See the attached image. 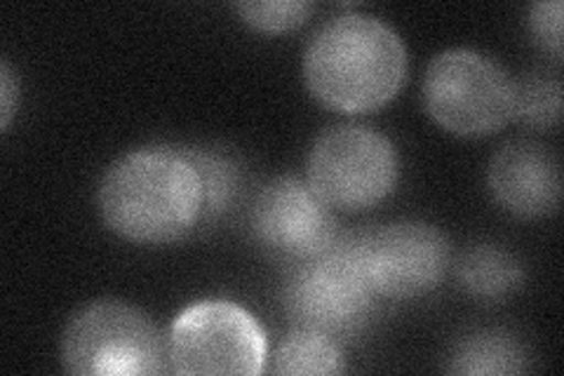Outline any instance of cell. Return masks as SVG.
Instances as JSON below:
<instances>
[{
	"label": "cell",
	"instance_id": "cell-1",
	"mask_svg": "<svg viewBox=\"0 0 564 376\" xmlns=\"http://www.w3.org/2000/svg\"><path fill=\"white\" fill-rule=\"evenodd\" d=\"M203 174L188 151L137 149L106 170L99 186L104 224L144 245L182 240L205 217Z\"/></svg>",
	"mask_w": 564,
	"mask_h": 376
},
{
	"label": "cell",
	"instance_id": "cell-8",
	"mask_svg": "<svg viewBox=\"0 0 564 376\" xmlns=\"http://www.w3.org/2000/svg\"><path fill=\"white\" fill-rule=\"evenodd\" d=\"M377 297L410 299L435 290L449 266L443 233L423 222H398L356 238Z\"/></svg>",
	"mask_w": 564,
	"mask_h": 376
},
{
	"label": "cell",
	"instance_id": "cell-18",
	"mask_svg": "<svg viewBox=\"0 0 564 376\" xmlns=\"http://www.w3.org/2000/svg\"><path fill=\"white\" fill-rule=\"evenodd\" d=\"M17 95H20V85L14 80L10 64L3 62L0 66V125H3V130H8L12 122Z\"/></svg>",
	"mask_w": 564,
	"mask_h": 376
},
{
	"label": "cell",
	"instance_id": "cell-9",
	"mask_svg": "<svg viewBox=\"0 0 564 376\" xmlns=\"http://www.w3.org/2000/svg\"><path fill=\"white\" fill-rule=\"evenodd\" d=\"M252 228L261 245L299 261L323 255L337 240L329 207L308 182L294 176L275 179L261 189L252 210Z\"/></svg>",
	"mask_w": 564,
	"mask_h": 376
},
{
	"label": "cell",
	"instance_id": "cell-7",
	"mask_svg": "<svg viewBox=\"0 0 564 376\" xmlns=\"http://www.w3.org/2000/svg\"><path fill=\"white\" fill-rule=\"evenodd\" d=\"M375 301L358 240H334L323 255L304 261L288 284V309L296 330L325 334L337 344L365 327Z\"/></svg>",
	"mask_w": 564,
	"mask_h": 376
},
{
	"label": "cell",
	"instance_id": "cell-2",
	"mask_svg": "<svg viewBox=\"0 0 564 376\" xmlns=\"http://www.w3.org/2000/svg\"><path fill=\"white\" fill-rule=\"evenodd\" d=\"M311 95L341 114L377 111L408 78L400 35L369 14H341L317 31L304 55Z\"/></svg>",
	"mask_w": 564,
	"mask_h": 376
},
{
	"label": "cell",
	"instance_id": "cell-5",
	"mask_svg": "<svg viewBox=\"0 0 564 376\" xmlns=\"http://www.w3.org/2000/svg\"><path fill=\"white\" fill-rule=\"evenodd\" d=\"M400 176L393 141L367 125H337L315 139L308 186L329 210L360 212L391 195Z\"/></svg>",
	"mask_w": 564,
	"mask_h": 376
},
{
	"label": "cell",
	"instance_id": "cell-16",
	"mask_svg": "<svg viewBox=\"0 0 564 376\" xmlns=\"http://www.w3.org/2000/svg\"><path fill=\"white\" fill-rule=\"evenodd\" d=\"M188 155L193 158V163L198 165L203 174L205 195H207L205 214H217L236 191V172L219 155H209L203 151H188Z\"/></svg>",
	"mask_w": 564,
	"mask_h": 376
},
{
	"label": "cell",
	"instance_id": "cell-3",
	"mask_svg": "<svg viewBox=\"0 0 564 376\" xmlns=\"http://www.w3.org/2000/svg\"><path fill=\"white\" fill-rule=\"evenodd\" d=\"M62 363L76 376L163 374L167 344L153 320L118 299L87 303L62 336Z\"/></svg>",
	"mask_w": 564,
	"mask_h": 376
},
{
	"label": "cell",
	"instance_id": "cell-15",
	"mask_svg": "<svg viewBox=\"0 0 564 376\" xmlns=\"http://www.w3.org/2000/svg\"><path fill=\"white\" fill-rule=\"evenodd\" d=\"M236 12L242 22L257 31L285 33L308 20L313 3L308 0H259V3H238Z\"/></svg>",
	"mask_w": 564,
	"mask_h": 376
},
{
	"label": "cell",
	"instance_id": "cell-11",
	"mask_svg": "<svg viewBox=\"0 0 564 376\" xmlns=\"http://www.w3.org/2000/svg\"><path fill=\"white\" fill-rule=\"evenodd\" d=\"M447 369L466 376L522 374L527 369V351L508 332H475L454 346Z\"/></svg>",
	"mask_w": 564,
	"mask_h": 376
},
{
	"label": "cell",
	"instance_id": "cell-10",
	"mask_svg": "<svg viewBox=\"0 0 564 376\" xmlns=\"http://www.w3.org/2000/svg\"><path fill=\"white\" fill-rule=\"evenodd\" d=\"M489 189L497 203L518 217H549L562 195L557 158L536 141H510L491 160Z\"/></svg>",
	"mask_w": 564,
	"mask_h": 376
},
{
	"label": "cell",
	"instance_id": "cell-13",
	"mask_svg": "<svg viewBox=\"0 0 564 376\" xmlns=\"http://www.w3.org/2000/svg\"><path fill=\"white\" fill-rule=\"evenodd\" d=\"M344 353L334 339L311 330L292 332L273 357L275 374H341Z\"/></svg>",
	"mask_w": 564,
	"mask_h": 376
},
{
	"label": "cell",
	"instance_id": "cell-12",
	"mask_svg": "<svg viewBox=\"0 0 564 376\" xmlns=\"http://www.w3.org/2000/svg\"><path fill=\"white\" fill-rule=\"evenodd\" d=\"M456 278L462 288L480 299H503L513 294L524 271L520 261L497 245H475L456 266Z\"/></svg>",
	"mask_w": 564,
	"mask_h": 376
},
{
	"label": "cell",
	"instance_id": "cell-17",
	"mask_svg": "<svg viewBox=\"0 0 564 376\" xmlns=\"http://www.w3.org/2000/svg\"><path fill=\"white\" fill-rule=\"evenodd\" d=\"M562 12L564 6L560 0H543L529 10V31L534 41L551 52L555 60H562Z\"/></svg>",
	"mask_w": 564,
	"mask_h": 376
},
{
	"label": "cell",
	"instance_id": "cell-14",
	"mask_svg": "<svg viewBox=\"0 0 564 376\" xmlns=\"http://www.w3.org/2000/svg\"><path fill=\"white\" fill-rule=\"evenodd\" d=\"M516 118L532 125V128H555L562 118L560 80L541 74L516 80Z\"/></svg>",
	"mask_w": 564,
	"mask_h": 376
},
{
	"label": "cell",
	"instance_id": "cell-4",
	"mask_svg": "<svg viewBox=\"0 0 564 376\" xmlns=\"http://www.w3.org/2000/svg\"><path fill=\"white\" fill-rule=\"evenodd\" d=\"M423 106L456 137H489L516 118V80L475 50H447L423 76Z\"/></svg>",
	"mask_w": 564,
	"mask_h": 376
},
{
	"label": "cell",
	"instance_id": "cell-6",
	"mask_svg": "<svg viewBox=\"0 0 564 376\" xmlns=\"http://www.w3.org/2000/svg\"><path fill=\"white\" fill-rule=\"evenodd\" d=\"M174 374H242L267 369L269 342L257 318L234 301L209 299L176 315L167 336Z\"/></svg>",
	"mask_w": 564,
	"mask_h": 376
}]
</instances>
